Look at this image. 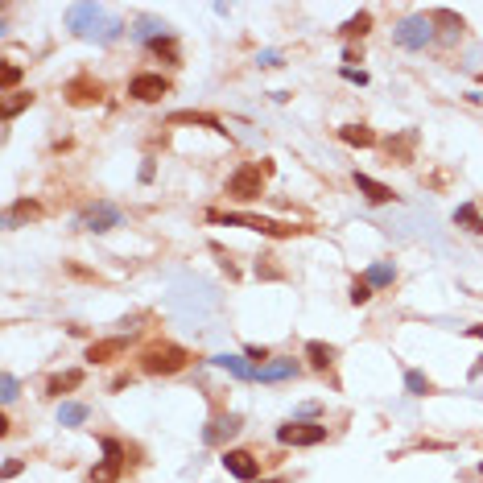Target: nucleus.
Masks as SVG:
<instances>
[{
    "label": "nucleus",
    "instance_id": "nucleus-1",
    "mask_svg": "<svg viewBox=\"0 0 483 483\" xmlns=\"http://www.w3.org/2000/svg\"><path fill=\"white\" fill-rule=\"evenodd\" d=\"M186 351L182 347H174V343H161V347H149L145 356H141V364H145V372H153V376H174V372H182L186 368Z\"/></svg>",
    "mask_w": 483,
    "mask_h": 483
},
{
    "label": "nucleus",
    "instance_id": "nucleus-2",
    "mask_svg": "<svg viewBox=\"0 0 483 483\" xmlns=\"http://www.w3.org/2000/svg\"><path fill=\"white\" fill-rule=\"evenodd\" d=\"M265 174L269 165H240L232 178H227V194L248 203V198H260V186H265Z\"/></svg>",
    "mask_w": 483,
    "mask_h": 483
},
{
    "label": "nucleus",
    "instance_id": "nucleus-3",
    "mask_svg": "<svg viewBox=\"0 0 483 483\" xmlns=\"http://www.w3.org/2000/svg\"><path fill=\"white\" fill-rule=\"evenodd\" d=\"M397 41H401L405 50H426V45L434 41V21H430V17H405V21L397 25Z\"/></svg>",
    "mask_w": 483,
    "mask_h": 483
},
{
    "label": "nucleus",
    "instance_id": "nucleus-4",
    "mask_svg": "<svg viewBox=\"0 0 483 483\" xmlns=\"http://www.w3.org/2000/svg\"><path fill=\"white\" fill-rule=\"evenodd\" d=\"M322 438H327V426H310V422H289L277 430L281 446H318Z\"/></svg>",
    "mask_w": 483,
    "mask_h": 483
},
{
    "label": "nucleus",
    "instance_id": "nucleus-5",
    "mask_svg": "<svg viewBox=\"0 0 483 483\" xmlns=\"http://www.w3.org/2000/svg\"><path fill=\"white\" fill-rule=\"evenodd\" d=\"M165 91H169V83H165L161 74H149V70H145V74H132V83H128V95L141 99V103H157Z\"/></svg>",
    "mask_w": 483,
    "mask_h": 483
},
{
    "label": "nucleus",
    "instance_id": "nucleus-6",
    "mask_svg": "<svg viewBox=\"0 0 483 483\" xmlns=\"http://www.w3.org/2000/svg\"><path fill=\"white\" fill-rule=\"evenodd\" d=\"M116 223H120V211L107 207V203H99V207H91V211L83 215V227H87V232H107V227H116Z\"/></svg>",
    "mask_w": 483,
    "mask_h": 483
},
{
    "label": "nucleus",
    "instance_id": "nucleus-7",
    "mask_svg": "<svg viewBox=\"0 0 483 483\" xmlns=\"http://www.w3.org/2000/svg\"><path fill=\"white\" fill-rule=\"evenodd\" d=\"M223 467H227V475H236V480H256V459L244 455V451H227V455H223Z\"/></svg>",
    "mask_w": 483,
    "mask_h": 483
},
{
    "label": "nucleus",
    "instance_id": "nucleus-8",
    "mask_svg": "<svg viewBox=\"0 0 483 483\" xmlns=\"http://www.w3.org/2000/svg\"><path fill=\"white\" fill-rule=\"evenodd\" d=\"M66 21H70V29H74V33H91L87 25H95V21H99V4H70Z\"/></svg>",
    "mask_w": 483,
    "mask_h": 483
},
{
    "label": "nucleus",
    "instance_id": "nucleus-9",
    "mask_svg": "<svg viewBox=\"0 0 483 483\" xmlns=\"http://www.w3.org/2000/svg\"><path fill=\"white\" fill-rule=\"evenodd\" d=\"M124 339H99V343H91V351H87V360L91 364H107V360H116V356H124Z\"/></svg>",
    "mask_w": 483,
    "mask_h": 483
},
{
    "label": "nucleus",
    "instance_id": "nucleus-10",
    "mask_svg": "<svg viewBox=\"0 0 483 483\" xmlns=\"http://www.w3.org/2000/svg\"><path fill=\"white\" fill-rule=\"evenodd\" d=\"M356 186H360V194H364L368 203H389V198H393V190H389L384 182L368 178V174H356Z\"/></svg>",
    "mask_w": 483,
    "mask_h": 483
},
{
    "label": "nucleus",
    "instance_id": "nucleus-11",
    "mask_svg": "<svg viewBox=\"0 0 483 483\" xmlns=\"http://www.w3.org/2000/svg\"><path fill=\"white\" fill-rule=\"evenodd\" d=\"M215 364H219V368H227V372H232V376H240V380H256V372H260V368L244 364L240 356H215Z\"/></svg>",
    "mask_w": 483,
    "mask_h": 483
},
{
    "label": "nucleus",
    "instance_id": "nucleus-12",
    "mask_svg": "<svg viewBox=\"0 0 483 483\" xmlns=\"http://www.w3.org/2000/svg\"><path fill=\"white\" fill-rule=\"evenodd\" d=\"M339 136H343L347 145H360V149L376 145V132H372V128H364V124H347V128H339Z\"/></svg>",
    "mask_w": 483,
    "mask_h": 483
},
{
    "label": "nucleus",
    "instance_id": "nucleus-13",
    "mask_svg": "<svg viewBox=\"0 0 483 483\" xmlns=\"http://www.w3.org/2000/svg\"><path fill=\"white\" fill-rule=\"evenodd\" d=\"M66 95H70V103H91V99H99V83L79 79V83H70V87H66Z\"/></svg>",
    "mask_w": 483,
    "mask_h": 483
},
{
    "label": "nucleus",
    "instance_id": "nucleus-14",
    "mask_svg": "<svg viewBox=\"0 0 483 483\" xmlns=\"http://www.w3.org/2000/svg\"><path fill=\"white\" fill-rule=\"evenodd\" d=\"M289 376H298V364L294 360H281V364H269V368L256 372V380H289Z\"/></svg>",
    "mask_w": 483,
    "mask_h": 483
},
{
    "label": "nucleus",
    "instance_id": "nucleus-15",
    "mask_svg": "<svg viewBox=\"0 0 483 483\" xmlns=\"http://www.w3.org/2000/svg\"><path fill=\"white\" fill-rule=\"evenodd\" d=\"M174 124H203V128H211V132H227L215 116H203V112H178V116H174Z\"/></svg>",
    "mask_w": 483,
    "mask_h": 483
},
{
    "label": "nucleus",
    "instance_id": "nucleus-16",
    "mask_svg": "<svg viewBox=\"0 0 483 483\" xmlns=\"http://www.w3.org/2000/svg\"><path fill=\"white\" fill-rule=\"evenodd\" d=\"M393 277H397V269H393V265H372V269L364 273V281H368L372 289H384V285H393Z\"/></svg>",
    "mask_w": 483,
    "mask_h": 483
},
{
    "label": "nucleus",
    "instance_id": "nucleus-17",
    "mask_svg": "<svg viewBox=\"0 0 483 483\" xmlns=\"http://www.w3.org/2000/svg\"><path fill=\"white\" fill-rule=\"evenodd\" d=\"M79 384H83V372H62V376L50 380L45 393H50V397H62V393H70V389H79Z\"/></svg>",
    "mask_w": 483,
    "mask_h": 483
},
{
    "label": "nucleus",
    "instance_id": "nucleus-18",
    "mask_svg": "<svg viewBox=\"0 0 483 483\" xmlns=\"http://www.w3.org/2000/svg\"><path fill=\"white\" fill-rule=\"evenodd\" d=\"M306 360H310L314 368H331V360H335V347H327V343H306Z\"/></svg>",
    "mask_w": 483,
    "mask_h": 483
},
{
    "label": "nucleus",
    "instance_id": "nucleus-19",
    "mask_svg": "<svg viewBox=\"0 0 483 483\" xmlns=\"http://www.w3.org/2000/svg\"><path fill=\"white\" fill-rule=\"evenodd\" d=\"M58 422H62V426H83V422H87V405H79V401H66V405L58 409Z\"/></svg>",
    "mask_w": 483,
    "mask_h": 483
},
{
    "label": "nucleus",
    "instance_id": "nucleus-20",
    "mask_svg": "<svg viewBox=\"0 0 483 483\" xmlns=\"http://www.w3.org/2000/svg\"><path fill=\"white\" fill-rule=\"evenodd\" d=\"M455 223H467V232H483V219H480V211H475L471 203H463V207L455 211Z\"/></svg>",
    "mask_w": 483,
    "mask_h": 483
},
{
    "label": "nucleus",
    "instance_id": "nucleus-21",
    "mask_svg": "<svg viewBox=\"0 0 483 483\" xmlns=\"http://www.w3.org/2000/svg\"><path fill=\"white\" fill-rule=\"evenodd\" d=\"M116 475H120V463H116V459H103V463L91 471V483H112Z\"/></svg>",
    "mask_w": 483,
    "mask_h": 483
},
{
    "label": "nucleus",
    "instance_id": "nucleus-22",
    "mask_svg": "<svg viewBox=\"0 0 483 483\" xmlns=\"http://www.w3.org/2000/svg\"><path fill=\"white\" fill-rule=\"evenodd\" d=\"M132 37H141V41H161L165 33H161V25H157V21H141V25L132 29Z\"/></svg>",
    "mask_w": 483,
    "mask_h": 483
},
{
    "label": "nucleus",
    "instance_id": "nucleus-23",
    "mask_svg": "<svg viewBox=\"0 0 483 483\" xmlns=\"http://www.w3.org/2000/svg\"><path fill=\"white\" fill-rule=\"evenodd\" d=\"M405 389H409L413 397H426V393H430V380H426L422 372H413V368H409V372H405Z\"/></svg>",
    "mask_w": 483,
    "mask_h": 483
},
{
    "label": "nucleus",
    "instance_id": "nucleus-24",
    "mask_svg": "<svg viewBox=\"0 0 483 483\" xmlns=\"http://www.w3.org/2000/svg\"><path fill=\"white\" fill-rule=\"evenodd\" d=\"M368 25H372V17H368V12H360V17H351V21L343 25V33H347V37H364V33H368Z\"/></svg>",
    "mask_w": 483,
    "mask_h": 483
},
{
    "label": "nucleus",
    "instance_id": "nucleus-25",
    "mask_svg": "<svg viewBox=\"0 0 483 483\" xmlns=\"http://www.w3.org/2000/svg\"><path fill=\"white\" fill-rule=\"evenodd\" d=\"M29 99H33V95H29V91H21V95H12V99H4V107H0V112H4V116H17L21 107H29Z\"/></svg>",
    "mask_w": 483,
    "mask_h": 483
},
{
    "label": "nucleus",
    "instance_id": "nucleus-26",
    "mask_svg": "<svg viewBox=\"0 0 483 483\" xmlns=\"http://www.w3.org/2000/svg\"><path fill=\"white\" fill-rule=\"evenodd\" d=\"M236 430H240V418H223L215 430H207V442H215L219 434H236Z\"/></svg>",
    "mask_w": 483,
    "mask_h": 483
},
{
    "label": "nucleus",
    "instance_id": "nucleus-27",
    "mask_svg": "<svg viewBox=\"0 0 483 483\" xmlns=\"http://www.w3.org/2000/svg\"><path fill=\"white\" fill-rule=\"evenodd\" d=\"M33 215H37V203H17L12 215H8V223H17V219H33Z\"/></svg>",
    "mask_w": 483,
    "mask_h": 483
},
{
    "label": "nucleus",
    "instance_id": "nucleus-28",
    "mask_svg": "<svg viewBox=\"0 0 483 483\" xmlns=\"http://www.w3.org/2000/svg\"><path fill=\"white\" fill-rule=\"evenodd\" d=\"M368 298H372V285H368V281H364V277H360V281H356V285H351V302H356V306H364V302H368Z\"/></svg>",
    "mask_w": 483,
    "mask_h": 483
},
{
    "label": "nucleus",
    "instance_id": "nucleus-29",
    "mask_svg": "<svg viewBox=\"0 0 483 483\" xmlns=\"http://www.w3.org/2000/svg\"><path fill=\"white\" fill-rule=\"evenodd\" d=\"M0 389H4L0 397H4V405H8V401L17 397V376H8V372H4V380H0Z\"/></svg>",
    "mask_w": 483,
    "mask_h": 483
},
{
    "label": "nucleus",
    "instance_id": "nucleus-30",
    "mask_svg": "<svg viewBox=\"0 0 483 483\" xmlns=\"http://www.w3.org/2000/svg\"><path fill=\"white\" fill-rule=\"evenodd\" d=\"M17 79H21V66H12V62H8V66L0 70V83H4V87H12Z\"/></svg>",
    "mask_w": 483,
    "mask_h": 483
},
{
    "label": "nucleus",
    "instance_id": "nucleus-31",
    "mask_svg": "<svg viewBox=\"0 0 483 483\" xmlns=\"http://www.w3.org/2000/svg\"><path fill=\"white\" fill-rule=\"evenodd\" d=\"M277 62H281V54H277V50H265V54H260V66H277Z\"/></svg>",
    "mask_w": 483,
    "mask_h": 483
},
{
    "label": "nucleus",
    "instance_id": "nucleus-32",
    "mask_svg": "<svg viewBox=\"0 0 483 483\" xmlns=\"http://www.w3.org/2000/svg\"><path fill=\"white\" fill-rule=\"evenodd\" d=\"M343 79H351V83H360V87L368 83V74H364V70H343Z\"/></svg>",
    "mask_w": 483,
    "mask_h": 483
},
{
    "label": "nucleus",
    "instance_id": "nucleus-33",
    "mask_svg": "<svg viewBox=\"0 0 483 483\" xmlns=\"http://www.w3.org/2000/svg\"><path fill=\"white\" fill-rule=\"evenodd\" d=\"M248 360H256V364H265V360H269V351H265V347H248Z\"/></svg>",
    "mask_w": 483,
    "mask_h": 483
},
{
    "label": "nucleus",
    "instance_id": "nucleus-34",
    "mask_svg": "<svg viewBox=\"0 0 483 483\" xmlns=\"http://www.w3.org/2000/svg\"><path fill=\"white\" fill-rule=\"evenodd\" d=\"M471 335H475V339H483V327H475V331H471Z\"/></svg>",
    "mask_w": 483,
    "mask_h": 483
},
{
    "label": "nucleus",
    "instance_id": "nucleus-35",
    "mask_svg": "<svg viewBox=\"0 0 483 483\" xmlns=\"http://www.w3.org/2000/svg\"><path fill=\"white\" fill-rule=\"evenodd\" d=\"M260 483H281V480H260Z\"/></svg>",
    "mask_w": 483,
    "mask_h": 483
},
{
    "label": "nucleus",
    "instance_id": "nucleus-36",
    "mask_svg": "<svg viewBox=\"0 0 483 483\" xmlns=\"http://www.w3.org/2000/svg\"><path fill=\"white\" fill-rule=\"evenodd\" d=\"M480 471H483V463H480Z\"/></svg>",
    "mask_w": 483,
    "mask_h": 483
}]
</instances>
